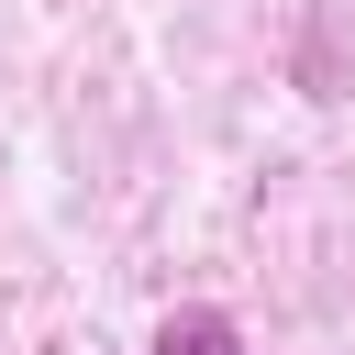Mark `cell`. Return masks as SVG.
I'll return each instance as SVG.
<instances>
[{
	"mask_svg": "<svg viewBox=\"0 0 355 355\" xmlns=\"http://www.w3.org/2000/svg\"><path fill=\"white\" fill-rule=\"evenodd\" d=\"M155 355H244V333H233V311L189 300V311H166V322H155Z\"/></svg>",
	"mask_w": 355,
	"mask_h": 355,
	"instance_id": "1",
	"label": "cell"
}]
</instances>
